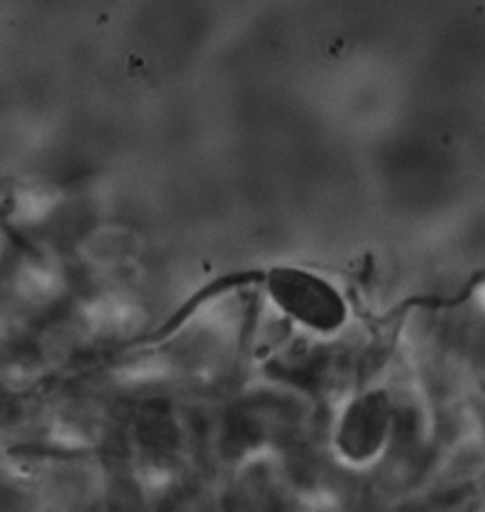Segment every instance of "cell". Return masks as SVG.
<instances>
[{
  "mask_svg": "<svg viewBox=\"0 0 485 512\" xmlns=\"http://www.w3.org/2000/svg\"><path fill=\"white\" fill-rule=\"evenodd\" d=\"M383 414V406L374 399L364 401L347 414L343 425L342 446L349 456L362 458L376 450L385 427Z\"/></svg>",
  "mask_w": 485,
  "mask_h": 512,
  "instance_id": "cell-2",
  "label": "cell"
},
{
  "mask_svg": "<svg viewBox=\"0 0 485 512\" xmlns=\"http://www.w3.org/2000/svg\"><path fill=\"white\" fill-rule=\"evenodd\" d=\"M273 302L306 327L330 332L345 321V304L336 289L317 275L275 268L268 277Z\"/></svg>",
  "mask_w": 485,
  "mask_h": 512,
  "instance_id": "cell-1",
  "label": "cell"
}]
</instances>
